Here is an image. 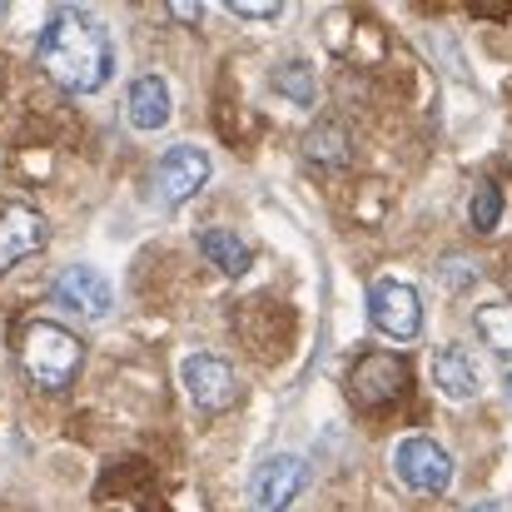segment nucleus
<instances>
[{
    "instance_id": "22",
    "label": "nucleus",
    "mask_w": 512,
    "mask_h": 512,
    "mask_svg": "<svg viewBox=\"0 0 512 512\" xmlns=\"http://www.w3.org/2000/svg\"><path fill=\"white\" fill-rule=\"evenodd\" d=\"M503 388H508V403H512V373H508V383H503Z\"/></svg>"
},
{
    "instance_id": "2",
    "label": "nucleus",
    "mask_w": 512,
    "mask_h": 512,
    "mask_svg": "<svg viewBox=\"0 0 512 512\" xmlns=\"http://www.w3.org/2000/svg\"><path fill=\"white\" fill-rule=\"evenodd\" d=\"M15 353H20V368L35 388L55 393V388H70L80 363H85V343L75 339L65 324H50V319H25L20 339H15Z\"/></svg>"
},
{
    "instance_id": "4",
    "label": "nucleus",
    "mask_w": 512,
    "mask_h": 512,
    "mask_svg": "<svg viewBox=\"0 0 512 512\" xmlns=\"http://www.w3.org/2000/svg\"><path fill=\"white\" fill-rule=\"evenodd\" d=\"M179 383L199 413H229L239 403V373L219 353H189L179 363Z\"/></svg>"
},
{
    "instance_id": "17",
    "label": "nucleus",
    "mask_w": 512,
    "mask_h": 512,
    "mask_svg": "<svg viewBox=\"0 0 512 512\" xmlns=\"http://www.w3.org/2000/svg\"><path fill=\"white\" fill-rule=\"evenodd\" d=\"M468 219H473V229H478V234L498 229V219H503V194H498V184H493V179H483V184L473 189V199H468Z\"/></svg>"
},
{
    "instance_id": "20",
    "label": "nucleus",
    "mask_w": 512,
    "mask_h": 512,
    "mask_svg": "<svg viewBox=\"0 0 512 512\" xmlns=\"http://www.w3.org/2000/svg\"><path fill=\"white\" fill-rule=\"evenodd\" d=\"M170 15L174 20H184V25H194V20H199V5H194V0H174Z\"/></svg>"
},
{
    "instance_id": "15",
    "label": "nucleus",
    "mask_w": 512,
    "mask_h": 512,
    "mask_svg": "<svg viewBox=\"0 0 512 512\" xmlns=\"http://www.w3.org/2000/svg\"><path fill=\"white\" fill-rule=\"evenodd\" d=\"M274 90L289 95L294 105H314V65L309 60H284L274 70Z\"/></svg>"
},
{
    "instance_id": "19",
    "label": "nucleus",
    "mask_w": 512,
    "mask_h": 512,
    "mask_svg": "<svg viewBox=\"0 0 512 512\" xmlns=\"http://www.w3.org/2000/svg\"><path fill=\"white\" fill-rule=\"evenodd\" d=\"M478 269H468V264H458V259H448L443 264V279H448V289H468V279H473Z\"/></svg>"
},
{
    "instance_id": "14",
    "label": "nucleus",
    "mask_w": 512,
    "mask_h": 512,
    "mask_svg": "<svg viewBox=\"0 0 512 512\" xmlns=\"http://www.w3.org/2000/svg\"><path fill=\"white\" fill-rule=\"evenodd\" d=\"M304 155H309L314 165L343 170L348 155H353V140H348V130H343L339 120H324V125H314V130L304 135Z\"/></svg>"
},
{
    "instance_id": "9",
    "label": "nucleus",
    "mask_w": 512,
    "mask_h": 512,
    "mask_svg": "<svg viewBox=\"0 0 512 512\" xmlns=\"http://www.w3.org/2000/svg\"><path fill=\"white\" fill-rule=\"evenodd\" d=\"M209 155L199 150V145H174L160 155V170H155V194H160V204L165 209H179L189 194H199L204 184H209Z\"/></svg>"
},
{
    "instance_id": "1",
    "label": "nucleus",
    "mask_w": 512,
    "mask_h": 512,
    "mask_svg": "<svg viewBox=\"0 0 512 512\" xmlns=\"http://www.w3.org/2000/svg\"><path fill=\"white\" fill-rule=\"evenodd\" d=\"M35 60L65 95H95L100 85H110L115 45L100 15L80 5H60L35 40Z\"/></svg>"
},
{
    "instance_id": "10",
    "label": "nucleus",
    "mask_w": 512,
    "mask_h": 512,
    "mask_svg": "<svg viewBox=\"0 0 512 512\" xmlns=\"http://www.w3.org/2000/svg\"><path fill=\"white\" fill-rule=\"evenodd\" d=\"M45 219H40V209H30V204H5L0 209V274L5 269H15L20 259H30L40 244H45Z\"/></svg>"
},
{
    "instance_id": "8",
    "label": "nucleus",
    "mask_w": 512,
    "mask_h": 512,
    "mask_svg": "<svg viewBox=\"0 0 512 512\" xmlns=\"http://www.w3.org/2000/svg\"><path fill=\"white\" fill-rule=\"evenodd\" d=\"M403 388H408V363L393 358V353H363V358L348 368V393H353V403H363V408H383V403H393Z\"/></svg>"
},
{
    "instance_id": "18",
    "label": "nucleus",
    "mask_w": 512,
    "mask_h": 512,
    "mask_svg": "<svg viewBox=\"0 0 512 512\" xmlns=\"http://www.w3.org/2000/svg\"><path fill=\"white\" fill-rule=\"evenodd\" d=\"M279 0H229V15L239 20H279Z\"/></svg>"
},
{
    "instance_id": "3",
    "label": "nucleus",
    "mask_w": 512,
    "mask_h": 512,
    "mask_svg": "<svg viewBox=\"0 0 512 512\" xmlns=\"http://www.w3.org/2000/svg\"><path fill=\"white\" fill-rule=\"evenodd\" d=\"M393 473H398V483H403L408 493H418V498H443V493L453 488V453H448L438 438L413 433V438H403V443L393 448Z\"/></svg>"
},
{
    "instance_id": "11",
    "label": "nucleus",
    "mask_w": 512,
    "mask_h": 512,
    "mask_svg": "<svg viewBox=\"0 0 512 512\" xmlns=\"http://www.w3.org/2000/svg\"><path fill=\"white\" fill-rule=\"evenodd\" d=\"M170 80L165 75H135L130 80V90H125V115H130V125L135 130H160V125H170Z\"/></svg>"
},
{
    "instance_id": "5",
    "label": "nucleus",
    "mask_w": 512,
    "mask_h": 512,
    "mask_svg": "<svg viewBox=\"0 0 512 512\" xmlns=\"http://www.w3.org/2000/svg\"><path fill=\"white\" fill-rule=\"evenodd\" d=\"M368 314H373V324H378L388 339H398V343H413L418 329H423V299H418V289L403 284V279H378V284L368 289Z\"/></svg>"
},
{
    "instance_id": "21",
    "label": "nucleus",
    "mask_w": 512,
    "mask_h": 512,
    "mask_svg": "<svg viewBox=\"0 0 512 512\" xmlns=\"http://www.w3.org/2000/svg\"><path fill=\"white\" fill-rule=\"evenodd\" d=\"M473 512H498V508H493V503H478V508H473Z\"/></svg>"
},
{
    "instance_id": "13",
    "label": "nucleus",
    "mask_w": 512,
    "mask_h": 512,
    "mask_svg": "<svg viewBox=\"0 0 512 512\" xmlns=\"http://www.w3.org/2000/svg\"><path fill=\"white\" fill-rule=\"evenodd\" d=\"M199 254L219 269V274H229V279H239V274H249V264H254V249L234 234V229H199Z\"/></svg>"
},
{
    "instance_id": "12",
    "label": "nucleus",
    "mask_w": 512,
    "mask_h": 512,
    "mask_svg": "<svg viewBox=\"0 0 512 512\" xmlns=\"http://www.w3.org/2000/svg\"><path fill=\"white\" fill-rule=\"evenodd\" d=\"M433 383H438L453 403H468V398H478V388H483L473 353H468V348H458V343H448V348H438V353H433Z\"/></svg>"
},
{
    "instance_id": "7",
    "label": "nucleus",
    "mask_w": 512,
    "mask_h": 512,
    "mask_svg": "<svg viewBox=\"0 0 512 512\" xmlns=\"http://www.w3.org/2000/svg\"><path fill=\"white\" fill-rule=\"evenodd\" d=\"M309 483V463L294 458V453H274L254 468L249 478V498H254V512H284Z\"/></svg>"
},
{
    "instance_id": "16",
    "label": "nucleus",
    "mask_w": 512,
    "mask_h": 512,
    "mask_svg": "<svg viewBox=\"0 0 512 512\" xmlns=\"http://www.w3.org/2000/svg\"><path fill=\"white\" fill-rule=\"evenodd\" d=\"M473 324L488 339V348H498L503 358H512V304H483Z\"/></svg>"
},
{
    "instance_id": "6",
    "label": "nucleus",
    "mask_w": 512,
    "mask_h": 512,
    "mask_svg": "<svg viewBox=\"0 0 512 512\" xmlns=\"http://www.w3.org/2000/svg\"><path fill=\"white\" fill-rule=\"evenodd\" d=\"M50 299H55L65 314H75V319H105L110 304H115V289H110V279H105L100 269H90V264H70V269L55 274Z\"/></svg>"
}]
</instances>
